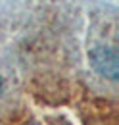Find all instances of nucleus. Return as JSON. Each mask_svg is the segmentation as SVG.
I'll return each instance as SVG.
<instances>
[{"label": "nucleus", "mask_w": 119, "mask_h": 125, "mask_svg": "<svg viewBox=\"0 0 119 125\" xmlns=\"http://www.w3.org/2000/svg\"><path fill=\"white\" fill-rule=\"evenodd\" d=\"M0 91H2V81H0Z\"/></svg>", "instance_id": "nucleus-1"}]
</instances>
